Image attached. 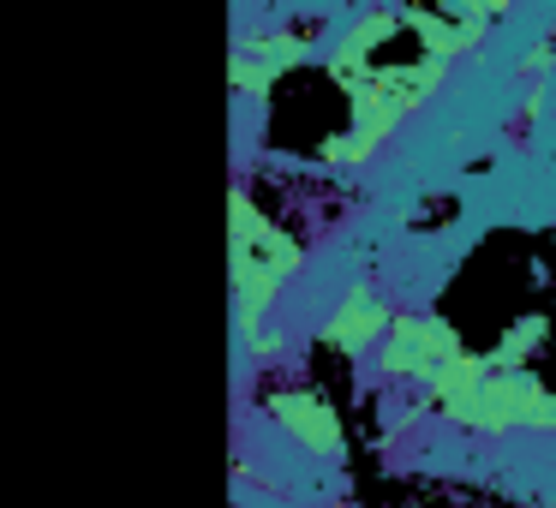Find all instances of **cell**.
<instances>
[{"mask_svg":"<svg viewBox=\"0 0 556 508\" xmlns=\"http://www.w3.org/2000/svg\"><path fill=\"white\" fill-rule=\"evenodd\" d=\"M443 85H448V61L419 54V49H407L401 61H389V54H383V61L365 66L359 78H341L348 132H329L324 150H317V162L336 168V174L341 168H365V162L383 150V138L395 132V126H407Z\"/></svg>","mask_w":556,"mask_h":508,"instance_id":"obj_1","label":"cell"},{"mask_svg":"<svg viewBox=\"0 0 556 508\" xmlns=\"http://www.w3.org/2000/svg\"><path fill=\"white\" fill-rule=\"evenodd\" d=\"M305 240L288 233L264 204L252 198V186L233 180L228 192V269H233V323L245 341H257L264 317L276 312L281 288L300 276Z\"/></svg>","mask_w":556,"mask_h":508,"instance_id":"obj_2","label":"cell"},{"mask_svg":"<svg viewBox=\"0 0 556 508\" xmlns=\"http://www.w3.org/2000/svg\"><path fill=\"white\" fill-rule=\"evenodd\" d=\"M448 424H460V431H484V436L556 431V389L544 383L539 371H496L491 365V377L472 389L467 407H460Z\"/></svg>","mask_w":556,"mask_h":508,"instance_id":"obj_3","label":"cell"},{"mask_svg":"<svg viewBox=\"0 0 556 508\" xmlns=\"http://www.w3.org/2000/svg\"><path fill=\"white\" fill-rule=\"evenodd\" d=\"M460 347H467V341H460V329L448 323V317L401 312L395 323H389L383 347H377V371H383V383H425V377H431L437 365H448Z\"/></svg>","mask_w":556,"mask_h":508,"instance_id":"obj_4","label":"cell"},{"mask_svg":"<svg viewBox=\"0 0 556 508\" xmlns=\"http://www.w3.org/2000/svg\"><path fill=\"white\" fill-rule=\"evenodd\" d=\"M395 300H389L377 281H353L336 300V312L317 323V347H329L336 359H365L371 347H383L389 323H395Z\"/></svg>","mask_w":556,"mask_h":508,"instance_id":"obj_5","label":"cell"},{"mask_svg":"<svg viewBox=\"0 0 556 508\" xmlns=\"http://www.w3.org/2000/svg\"><path fill=\"white\" fill-rule=\"evenodd\" d=\"M269 424H276L288 443H300V455H317V460H341V448H348V431H341V412L329 395H317V389H276V395L264 401Z\"/></svg>","mask_w":556,"mask_h":508,"instance_id":"obj_6","label":"cell"},{"mask_svg":"<svg viewBox=\"0 0 556 508\" xmlns=\"http://www.w3.org/2000/svg\"><path fill=\"white\" fill-rule=\"evenodd\" d=\"M312 54H317V42L305 30H252V37L233 42V90L240 97H269Z\"/></svg>","mask_w":556,"mask_h":508,"instance_id":"obj_7","label":"cell"},{"mask_svg":"<svg viewBox=\"0 0 556 508\" xmlns=\"http://www.w3.org/2000/svg\"><path fill=\"white\" fill-rule=\"evenodd\" d=\"M443 13H460V18H479V25H491V18H503L515 0H437Z\"/></svg>","mask_w":556,"mask_h":508,"instance_id":"obj_8","label":"cell"}]
</instances>
